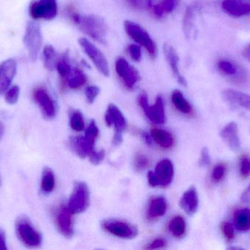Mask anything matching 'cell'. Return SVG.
Segmentation results:
<instances>
[{
  "label": "cell",
  "mask_w": 250,
  "mask_h": 250,
  "mask_svg": "<svg viewBox=\"0 0 250 250\" xmlns=\"http://www.w3.org/2000/svg\"><path fill=\"white\" fill-rule=\"evenodd\" d=\"M67 13L70 20L78 25L85 34L101 44H105L107 25L104 19L95 15L80 14L72 7L67 8Z\"/></svg>",
  "instance_id": "6da1fadb"
},
{
  "label": "cell",
  "mask_w": 250,
  "mask_h": 250,
  "mask_svg": "<svg viewBox=\"0 0 250 250\" xmlns=\"http://www.w3.org/2000/svg\"><path fill=\"white\" fill-rule=\"evenodd\" d=\"M124 26L126 34L138 45L144 47L152 58L157 57V45L146 29L138 23L129 20L125 21Z\"/></svg>",
  "instance_id": "7a4b0ae2"
},
{
  "label": "cell",
  "mask_w": 250,
  "mask_h": 250,
  "mask_svg": "<svg viewBox=\"0 0 250 250\" xmlns=\"http://www.w3.org/2000/svg\"><path fill=\"white\" fill-rule=\"evenodd\" d=\"M16 230L19 240L26 248H36L41 246L42 236L27 219H19L16 222Z\"/></svg>",
  "instance_id": "3957f363"
},
{
  "label": "cell",
  "mask_w": 250,
  "mask_h": 250,
  "mask_svg": "<svg viewBox=\"0 0 250 250\" xmlns=\"http://www.w3.org/2000/svg\"><path fill=\"white\" fill-rule=\"evenodd\" d=\"M23 43L32 60H36L42 44L41 27L35 22H29L26 25Z\"/></svg>",
  "instance_id": "277c9868"
},
{
  "label": "cell",
  "mask_w": 250,
  "mask_h": 250,
  "mask_svg": "<svg viewBox=\"0 0 250 250\" xmlns=\"http://www.w3.org/2000/svg\"><path fill=\"white\" fill-rule=\"evenodd\" d=\"M79 43L100 73L105 76H109L108 63L102 51L86 38H79Z\"/></svg>",
  "instance_id": "5b68a950"
},
{
  "label": "cell",
  "mask_w": 250,
  "mask_h": 250,
  "mask_svg": "<svg viewBox=\"0 0 250 250\" xmlns=\"http://www.w3.org/2000/svg\"><path fill=\"white\" fill-rule=\"evenodd\" d=\"M138 104L145 113L146 117L152 123L156 124H163L166 121L164 101L161 96H158L154 105H149L148 97L142 93L138 96Z\"/></svg>",
  "instance_id": "8992f818"
},
{
  "label": "cell",
  "mask_w": 250,
  "mask_h": 250,
  "mask_svg": "<svg viewBox=\"0 0 250 250\" xmlns=\"http://www.w3.org/2000/svg\"><path fill=\"white\" fill-rule=\"evenodd\" d=\"M89 205V188L83 182H78L75 185L67 207L73 214H80L86 211Z\"/></svg>",
  "instance_id": "52a82bcc"
},
{
  "label": "cell",
  "mask_w": 250,
  "mask_h": 250,
  "mask_svg": "<svg viewBox=\"0 0 250 250\" xmlns=\"http://www.w3.org/2000/svg\"><path fill=\"white\" fill-rule=\"evenodd\" d=\"M102 226L105 231L122 239H132L138 235L135 226L122 220L108 219L103 222Z\"/></svg>",
  "instance_id": "ba28073f"
},
{
  "label": "cell",
  "mask_w": 250,
  "mask_h": 250,
  "mask_svg": "<svg viewBox=\"0 0 250 250\" xmlns=\"http://www.w3.org/2000/svg\"><path fill=\"white\" fill-rule=\"evenodd\" d=\"M29 11L32 19L51 20L57 15V0H34L30 3Z\"/></svg>",
  "instance_id": "9c48e42d"
},
{
  "label": "cell",
  "mask_w": 250,
  "mask_h": 250,
  "mask_svg": "<svg viewBox=\"0 0 250 250\" xmlns=\"http://www.w3.org/2000/svg\"><path fill=\"white\" fill-rule=\"evenodd\" d=\"M116 71L128 89H133L138 81L140 75L138 70L131 66L123 57H118L115 63Z\"/></svg>",
  "instance_id": "30bf717a"
},
{
  "label": "cell",
  "mask_w": 250,
  "mask_h": 250,
  "mask_svg": "<svg viewBox=\"0 0 250 250\" xmlns=\"http://www.w3.org/2000/svg\"><path fill=\"white\" fill-rule=\"evenodd\" d=\"M32 96L45 118L52 119L55 117L57 114L55 102L45 88L41 87L35 88Z\"/></svg>",
  "instance_id": "8fae6325"
},
{
  "label": "cell",
  "mask_w": 250,
  "mask_h": 250,
  "mask_svg": "<svg viewBox=\"0 0 250 250\" xmlns=\"http://www.w3.org/2000/svg\"><path fill=\"white\" fill-rule=\"evenodd\" d=\"M223 11L234 18H242L250 15V0H223Z\"/></svg>",
  "instance_id": "7c38bea8"
},
{
  "label": "cell",
  "mask_w": 250,
  "mask_h": 250,
  "mask_svg": "<svg viewBox=\"0 0 250 250\" xmlns=\"http://www.w3.org/2000/svg\"><path fill=\"white\" fill-rule=\"evenodd\" d=\"M73 213L68 207H61L56 215V223L60 233L66 238L73 235Z\"/></svg>",
  "instance_id": "4fadbf2b"
},
{
  "label": "cell",
  "mask_w": 250,
  "mask_h": 250,
  "mask_svg": "<svg viewBox=\"0 0 250 250\" xmlns=\"http://www.w3.org/2000/svg\"><path fill=\"white\" fill-rule=\"evenodd\" d=\"M158 186H166L170 184L174 176L173 163L169 159H163L158 162L154 172Z\"/></svg>",
  "instance_id": "5bb4252c"
},
{
  "label": "cell",
  "mask_w": 250,
  "mask_h": 250,
  "mask_svg": "<svg viewBox=\"0 0 250 250\" xmlns=\"http://www.w3.org/2000/svg\"><path fill=\"white\" fill-rule=\"evenodd\" d=\"M16 61L12 59L5 60L0 65V94L6 92L10 88L16 73Z\"/></svg>",
  "instance_id": "9a60e30c"
},
{
  "label": "cell",
  "mask_w": 250,
  "mask_h": 250,
  "mask_svg": "<svg viewBox=\"0 0 250 250\" xmlns=\"http://www.w3.org/2000/svg\"><path fill=\"white\" fill-rule=\"evenodd\" d=\"M163 51L166 56V60L170 66V70L173 72L176 79L182 86L186 87L188 85L185 78L182 76L179 70V58L175 48L168 44H165L163 46Z\"/></svg>",
  "instance_id": "2e32d148"
},
{
  "label": "cell",
  "mask_w": 250,
  "mask_h": 250,
  "mask_svg": "<svg viewBox=\"0 0 250 250\" xmlns=\"http://www.w3.org/2000/svg\"><path fill=\"white\" fill-rule=\"evenodd\" d=\"M70 145L73 151L82 158L89 157L95 149V141L86 136H75L70 140Z\"/></svg>",
  "instance_id": "e0dca14e"
},
{
  "label": "cell",
  "mask_w": 250,
  "mask_h": 250,
  "mask_svg": "<svg viewBox=\"0 0 250 250\" xmlns=\"http://www.w3.org/2000/svg\"><path fill=\"white\" fill-rule=\"evenodd\" d=\"M220 136L231 151H237L240 148L239 129H238V125L235 122H230L229 124L226 125L222 129Z\"/></svg>",
  "instance_id": "ac0fdd59"
},
{
  "label": "cell",
  "mask_w": 250,
  "mask_h": 250,
  "mask_svg": "<svg viewBox=\"0 0 250 250\" xmlns=\"http://www.w3.org/2000/svg\"><path fill=\"white\" fill-rule=\"evenodd\" d=\"M105 119L108 126H114L115 132L123 133V131L126 129V119L120 109L114 104H110L108 106Z\"/></svg>",
  "instance_id": "d6986e66"
},
{
  "label": "cell",
  "mask_w": 250,
  "mask_h": 250,
  "mask_svg": "<svg viewBox=\"0 0 250 250\" xmlns=\"http://www.w3.org/2000/svg\"><path fill=\"white\" fill-rule=\"evenodd\" d=\"M199 204L198 192L194 186H191L182 195L180 200V206L182 209L189 214L192 215L196 212Z\"/></svg>",
  "instance_id": "ffe728a7"
},
{
  "label": "cell",
  "mask_w": 250,
  "mask_h": 250,
  "mask_svg": "<svg viewBox=\"0 0 250 250\" xmlns=\"http://www.w3.org/2000/svg\"><path fill=\"white\" fill-rule=\"evenodd\" d=\"M222 96L226 102L233 105L240 106L250 109V95L233 89H226L222 92Z\"/></svg>",
  "instance_id": "44dd1931"
},
{
  "label": "cell",
  "mask_w": 250,
  "mask_h": 250,
  "mask_svg": "<svg viewBox=\"0 0 250 250\" xmlns=\"http://www.w3.org/2000/svg\"><path fill=\"white\" fill-rule=\"evenodd\" d=\"M64 81L69 88L71 89H77L86 84L87 76L79 68L72 67L71 70Z\"/></svg>",
  "instance_id": "7402d4cb"
},
{
  "label": "cell",
  "mask_w": 250,
  "mask_h": 250,
  "mask_svg": "<svg viewBox=\"0 0 250 250\" xmlns=\"http://www.w3.org/2000/svg\"><path fill=\"white\" fill-rule=\"evenodd\" d=\"M181 1L182 0H160L153 5L151 10L157 17H163L165 15L173 13Z\"/></svg>",
  "instance_id": "603a6c76"
},
{
  "label": "cell",
  "mask_w": 250,
  "mask_h": 250,
  "mask_svg": "<svg viewBox=\"0 0 250 250\" xmlns=\"http://www.w3.org/2000/svg\"><path fill=\"white\" fill-rule=\"evenodd\" d=\"M151 136L153 140L163 148H170L174 145V138L167 131L162 129H152Z\"/></svg>",
  "instance_id": "cb8c5ba5"
},
{
  "label": "cell",
  "mask_w": 250,
  "mask_h": 250,
  "mask_svg": "<svg viewBox=\"0 0 250 250\" xmlns=\"http://www.w3.org/2000/svg\"><path fill=\"white\" fill-rule=\"evenodd\" d=\"M167 211V203L163 197H157L153 198L150 202L148 208V218L150 220L159 218L163 217Z\"/></svg>",
  "instance_id": "d4e9b609"
},
{
  "label": "cell",
  "mask_w": 250,
  "mask_h": 250,
  "mask_svg": "<svg viewBox=\"0 0 250 250\" xmlns=\"http://www.w3.org/2000/svg\"><path fill=\"white\" fill-rule=\"evenodd\" d=\"M234 227L239 231L250 230V209L248 208L237 210L233 216Z\"/></svg>",
  "instance_id": "484cf974"
},
{
  "label": "cell",
  "mask_w": 250,
  "mask_h": 250,
  "mask_svg": "<svg viewBox=\"0 0 250 250\" xmlns=\"http://www.w3.org/2000/svg\"><path fill=\"white\" fill-rule=\"evenodd\" d=\"M217 70L223 76L233 77L240 73V69L237 65L227 59H220L217 63Z\"/></svg>",
  "instance_id": "4316f807"
},
{
  "label": "cell",
  "mask_w": 250,
  "mask_h": 250,
  "mask_svg": "<svg viewBox=\"0 0 250 250\" xmlns=\"http://www.w3.org/2000/svg\"><path fill=\"white\" fill-rule=\"evenodd\" d=\"M198 5L195 4L188 6L184 17V30L187 37H190L195 25V12L198 10Z\"/></svg>",
  "instance_id": "83f0119b"
},
{
  "label": "cell",
  "mask_w": 250,
  "mask_h": 250,
  "mask_svg": "<svg viewBox=\"0 0 250 250\" xmlns=\"http://www.w3.org/2000/svg\"><path fill=\"white\" fill-rule=\"evenodd\" d=\"M172 102L176 109L183 114H190L192 111V107L189 101L185 98L181 91L176 90L173 91L171 95Z\"/></svg>",
  "instance_id": "f1b7e54d"
},
{
  "label": "cell",
  "mask_w": 250,
  "mask_h": 250,
  "mask_svg": "<svg viewBox=\"0 0 250 250\" xmlns=\"http://www.w3.org/2000/svg\"><path fill=\"white\" fill-rule=\"evenodd\" d=\"M170 233L176 238H182L186 233V222L181 216H176L170 220L168 226Z\"/></svg>",
  "instance_id": "f546056e"
},
{
  "label": "cell",
  "mask_w": 250,
  "mask_h": 250,
  "mask_svg": "<svg viewBox=\"0 0 250 250\" xmlns=\"http://www.w3.org/2000/svg\"><path fill=\"white\" fill-rule=\"evenodd\" d=\"M55 186V177L52 170L45 167L42 171L41 179V189L44 193H50L54 190Z\"/></svg>",
  "instance_id": "4dcf8cb0"
},
{
  "label": "cell",
  "mask_w": 250,
  "mask_h": 250,
  "mask_svg": "<svg viewBox=\"0 0 250 250\" xmlns=\"http://www.w3.org/2000/svg\"><path fill=\"white\" fill-rule=\"evenodd\" d=\"M44 65L48 70H53L56 68L58 57L54 47L47 45L43 49Z\"/></svg>",
  "instance_id": "1f68e13d"
},
{
  "label": "cell",
  "mask_w": 250,
  "mask_h": 250,
  "mask_svg": "<svg viewBox=\"0 0 250 250\" xmlns=\"http://www.w3.org/2000/svg\"><path fill=\"white\" fill-rule=\"evenodd\" d=\"M57 71L60 74V77L64 80L69 72L71 70L72 66L69 60V56L67 53H64L58 59L57 66H56Z\"/></svg>",
  "instance_id": "d6a6232c"
},
{
  "label": "cell",
  "mask_w": 250,
  "mask_h": 250,
  "mask_svg": "<svg viewBox=\"0 0 250 250\" xmlns=\"http://www.w3.org/2000/svg\"><path fill=\"white\" fill-rule=\"evenodd\" d=\"M70 123L72 129L76 132H82L84 129V120L80 111L76 110L72 113L70 115Z\"/></svg>",
  "instance_id": "836d02e7"
},
{
  "label": "cell",
  "mask_w": 250,
  "mask_h": 250,
  "mask_svg": "<svg viewBox=\"0 0 250 250\" xmlns=\"http://www.w3.org/2000/svg\"><path fill=\"white\" fill-rule=\"evenodd\" d=\"M128 4L136 10H151L155 4L154 0H126Z\"/></svg>",
  "instance_id": "e575fe53"
},
{
  "label": "cell",
  "mask_w": 250,
  "mask_h": 250,
  "mask_svg": "<svg viewBox=\"0 0 250 250\" xmlns=\"http://www.w3.org/2000/svg\"><path fill=\"white\" fill-rule=\"evenodd\" d=\"M20 89L18 86H13L9 88L5 93V100L8 104H16L19 99Z\"/></svg>",
  "instance_id": "d590c367"
},
{
  "label": "cell",
  "mask_w": 250,
  "mask_h": 250,
  "mask_svg": "<svg viewBox=\"0 0 250 250\" xmlns=\"http://www.w3.org/2000/svg\"><path fill=\"white\" fill-rule=\"evenodd\" d=\"M149 164V160L144 154H137L134 159V166L138 171L145 170Z\"/></svg>",
  "instance_id": "8d00e7d4"
},
{
  "label": "cell",
  "mask_w": 250,
  "mask_h": 250,
  "mask_svg": "<svg viewBox=\"0 0 250 250\" xmlns=\"http://www.w3.org/2000/svg\"><path fill=\"white\" fill-rule=\"evenodd\" d=\"M226 172V164L220 163L214 167L212 172V179L214 182H219L223 179Z\"/></svg>",
  "instance_id": "74e56055"
},
{
  "label": "cell",
  "mask_w": 250,
  "mask_h": 250,
  "mask_svg": "<svg viewBox=\"0 0 250 250\" xmlns=\"http://www.w3.org/2000/svg\"><path fill=\"white\" fill-rule=\"evenodd\" d=\"M240 173L244 179H246L250 174V159L248 156H243L240 161Z\"/></svg>",
  "instance_id": "f35d334b"
},
{
  "label": "cell",
  "mask_w": 250,
  "mask_h": 250,
  "mask_svg": "<svg viewBox=\"0 0 250 250\" xmlns=\"http://www.w3.org/2000/svg\"><path fill=\"white\" fill-rule=\"evenodd\" d=\"M127 51L131 58L134 61H141L142 54H141V48L139 45H138V44H130L128 46Z\"/></svg>",
  "instance_id": "ab89813d"
},
{
  "label": "cell",
  "mask_w": 250,
  "mask_h": 250,
  "mask_svg": "<svg viewBox=\"0 0 250 250\" xmlns=\"http://www.w3.org/2000/svg\"><path fill=\"white\" fill-rule=\"evenodd\" d=\"M100 92L101 91L98 87L94 86V85L87 87L85 90V95H86L88 102L89 104H92L99 95Z\"/></svg>",
  "instance_id": "60d3db41"
},
{
  "label": "cell",
  "mask_w": 250,
  "mask_h": 250,
  "mask_svg": "<svg viewBox=\"0 0 250 250\" xmlns=\"http://www.w3.org/2000/svg\"><path fill=\"white\" fill-rule=\"evenodd\" d=\"M98 133H99V131H98V126H97L95 122L92 120L88 126L87 129H86L84 136L89 138V139H92V140L96 141Z\"/></svg>",
  "instance_id": "b9f144b4"
},
{
  "label": "cell",
  "mask_w": 250,
  "mask_h": 250,
  "mask_svg": "<svg viewBox=\"0 0 250 250\" xmlns=\"http://www.w3.org/2000/svg\"><path fill=\"white\" fill-rule=\"evenodd\" d=\"M222 231L226 236V239L229 241H232L234 239L235 233L234 227L233 225L230 223H224L222 225Z\"/></svg>",
  "instance_id": "7bdbcfd3"
},
{
  "label": "cell",
  "mask_w": 250,
  "mask_h": 250,
  "mask_svg": "<svg viewBox=\"0 0 250 250\" xmlns=\"http://www.w3.org/2000/svg\"><path fill=\"white\" fill-rule=\"evenodd\" d=\"M211 164V157L209 151L207 148H204L201 150V157H200L199 164L201 167H208Z\"/></svg>",
  "instance_id": "ee69618b"
},
{
  "label": "cell",
  "mask_w": 250,
  "mask_h": 250,
  "mask_svg": "<svg viewBox=\"0 0 250 250\" xmlns=\"http://www.w3.org/2000/svg\"><path fill=\"white\" fill-rule=\"evenodd\" d=\"M104 157H105V152H104V151H94L89 156V160L94 164H100L104 160Z\"/></svg>",
  "instance_id": "f6af8a7d"
},
{
  "label": "cell",
  "mask_w": 250,
  "mask_h": 250,
  "mask_svg": "<svg viewBox=\"0 0 250 250\" xmlns=\"http://www.w3.org/2000/svg\"><path fill=\"white\" fill-rule=\"evenodd\" d=\"M167 242L163 238H158V239H155L153 241L149 246L148 247V249L154 250V249H160V248H163L166 246Z\"/></svg>",
  "instance_id": "bcb514c9"
},
{
  "label": "cell",
  "mask_w": 250,
  "mask_h": 250,
  "mask_svg": "<svg viewBox=\"0 0 250 250\" xmlns=\"http://www.w3.org/2000/svg\"><path fill=\"white\" fill-rule=\"evenodd\" d=\"M147 178H148V182L150 186H152V187H157V186H158V183H157V179H156L154 172H148V175H147Z\"/></svg>",
  "instance_id": "7dc6e473"
},
{
  "label": "cell",
  "mask_w": 250,
  "mask_h": 250,
  "mask_svg": "<svg viewBox=\"0 0 250 250\" xmlns=\"http://www.w3.org/2000/svg\"><path fill=\"white\" fill-rule=\"evenodd\" d=\"M241 201L244 204H250V183L248 187L244 191L241 196Z\"/></svg>",
  "instance_id": "c3c4849f"
},
{
  "label": "cell",
  "mask_w": 250,
  "mask_h": 250,
  "mask_svg": "<svg viewBox=\"0 0 250 250\" xmlns=\"http://www.w3.org/2000/svg\"><path fill=\"white\" fill-rule=\"evenodd\" d=\"M242 55L245 60L250 63V42L247 44L242 48Z\"/></svg>",
  "instance_id": "681fc988"
},
{
  "label": "cell",
  "mask_w": 250,
  "mask_h": 250,
  "mask_svg": "<svg viewBox=\"0 0 250 250\" xmlns=\"http://www.w3.org/2000/svg\"><path fill=\"white\" fill-rule=\"evenodd\" d=\"M7 250V248L5 234H4V231L0 228V250Z\"/></svg>",
  "instance_id": "f907efd6"
},
{
  "label": "cell",
  "mask_w": 250,
  "mask_h": 250,
  "mask_svg": "<svg viewBox=\"0 0 250 250\" xmlns=\"http://www.w3.org/2000/svg\"><path fill=\"white\" fill-rule=\"evenodd\" d=\"M123 142V133L115 132L114 138H113V143L115 145H120Z\"/></svg>",
  "instance_id": "816d5d0a"
},
{
  "label": "cell",
  "mask_w": 250,
  "mask_h": 250,
  "mask_svg": "<svg viewBox=\"0 0 250 250\" xmlns=\"http://www.w3.org/2000/svg\"><path fill=\"white\" fill-rule=\"evenodd\" d=\"M4 128L3 126L2 123L0 121V140L2 138L3 135H4Z\"/></svg>",
  "instance_id": "f5cc1de1"
}]
</instances>
